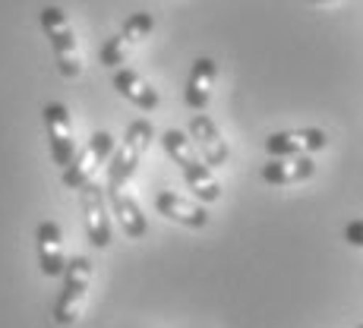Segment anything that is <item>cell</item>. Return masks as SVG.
<instances>
[{
	"label": "cell",
	"mask_w": 363,
	"mask_h": 328,
	"mask_svg": "<svg viewBox=\"0 0 363 328\" xmlns=\"http://www.w3.org/2000/svg\"><path fill=\"white\" fill-rule=\"evenodd\" d=\"M108 202H111V212L117 215V225H121V230L130 240H143L149 234V221H145L136 196L127 186H108Z\"/></svg>",
	"instance_id": "cell-14"
},
{
	"label": "cell",
	"mask_w": 363,
	"mask_h": 328,
	"mask_svg": "<svg viewBox=\"0 0 363 328\" xmlns=\"http://www.w3.org/2000/svg\"><path fill=\"white\" fill-rule=\"evenodd\" d=\"M38 23L54 51V64H57L60 76L64 79H76L82 73V54H79V41H76V32L69 26L67 13L60 6H41Z\"/></svg>",
	"instance_id": "cell-2"
},
{
	"label": "cell",
	"mask_w": 363,
	"mask_h": 328,
	"mask_svg": "<svg viewBox=\"0 0 363 328\" xmlns=\"http://www.w3.org/2000/svg\"><path fill=\"white\" fill-rule=\"evenodd\" d=\"M190 139L199 149L202 162L208 167H225L231 162V149H228V139L221 136V130L215 127L212 117L206 114H193L190 117Z\"/></svg>",
	"instance_id": "cell-10"
},
{
	"label": "cell",
	"mask_w": 363,
	"mask_h": 328,
	"mask_svg": "<svg viewBox=\"0 0 363 328\" xmlns=\"http://www.w3.org/2000/svg\"><path fill=\"white\" fill-rule=\"evenodd\" d=\"M41 120L48 130V149H51L54 164L69 167L76 158V139H73V123H69V111L60 101H48L41 108Z\"/></svg>",
	"instance_id": "cell-7"
},
{
	"label": "cell",
	"mask_w": 363,
	"mask_h": 328,
	"mask_svg": "<svg viewBox=\"0 0 363 328\" xmlns=\"http://www.w3.org/2000/svg\"><path fill=\"white\" fill-rule=\"evenodd\" d=\"M162 145H164L167 158L180 167V174H184L186 186L193 190V196L199 202H218L221 199V183L215 180L212 167L206 162H199V149L193 145L190 136H184L180 130H164Z\"/></svg>",
	"instance_id": "cell-1"
},
{
	"label": "cell",
	"mask_w": 363,
	"mask_h": 328,
	"mask_svg": "<svg viewBox=\"0 0 363 328\" xmlns=\"http://www.w3.org/2000/svg\"><path fill=\"white\" fill-rule=\"evenodd\" d=\"M155 208L158 215H164L167 221H174V225H184L190 230H202L208 225V212L202 208L199 199H186L180 196V193L174 190H162L155 196Z\"/></svg>",
	"instance_id": "cell-12"
},
{
	"label": "cell",
	"mask_w": 363,
	"mask_h": 328,
	"mask_svg": "<svg viewBox=\"0 0 363 328\" xmlns=\"http://www.w3.org/2000/svg\"><path fill=\"white\" fill-rule=\"evenodd\" d=\"M79 202H82V215H86V234L89 243L99 249L111 247V212H108V196H104V186L89 183L79 190Z\"/></svg>",
	"instance_id": "cell-8"
},
{
	"label": "cell",
	"mask_w": 363,
	"mask_h": 328,
	"mask_svg": "<svg viewBox=\"0 0 363 328\" xmlns=\"http://www.w3.org/2000/svg\"><path fill=\"white\" fill-rule=\"evenodd\" d=\"M329 145L325 130L306 127V130H284V132H272L265 139V152L272 158H300V155H313V152H323Z\"/></svg>",
	"instance_id": "cell-9"
},
{
	"label": "cell",
	"mask_w": 363,
	"mask_h": 328,
	"mask_svg": "<svg viewBox=\"0 0 363 328\" xmlns=\"http://www.w3.org/2000/svg\"><path fill=\"white\" fill-rule=\"evenodd\" d=\"M360 328H363V325H360Z\"/></svg>",
	"instance_id": "cell-19"
},
{
	"label": "cell",
	"mask_w": 363,
	"mask_h": 328,
	"mask_svg": "<svg viewBox=\"0 0 363 328\" xmlns=\"http://www.w3.org/2000/svg\"><path fill=\"white\" fill-rule=\"evenodd\" d=\"M345 240L351 243V247H360V249H363V218L347 221V227H345Z\"/></svg>",
	"instance_id": "cell-17"
},
{
	"label": "cell",
	"mask_w": 363,
	"mask_h": 328,
	"mask_svg": "<svg viewBox=\"0 0 363 328\" xmlns=\"http://www.w3.org/2000/svg\"><path fill=\"white\" fill-rule=\"evenodd\" d=\"M35 243H38V268L45 278H64L67 271V253H64V234H60L57 221H41L35 230Z\"/></svg>",
	"instance_id": "cell-11"
},
{
	"label": "cell",
	"mask_w": 363,
	"mask_h": 328,
	"mask_svg": "<svg viewBox=\"0 0 363 328\" xmlns=\"http://www.w3.org/2000/svg\"><path fill=\"white\" fill-rule=\"evenodd\" d=\"M152 29H155V16H152V13H133L127 23H123V29L117 35H111V38L101 45V51H99L101 67L121 69L123 60L130 57V51L136 45H143V41L152 35Z\"/></svg>",
	"instance_id": "cell-6"
},
{
	"label": "cell",
	"mask_w": 363,
	"mask_h": 328,
	"mask_svg": "<svg viewBox=\"0 0 363 328\" xmlns=\"http://www.w3.org/2000/svg\"><path fill=\"white\" fill-rule=\"evenodd\" d=\"M313 174H316V162L310 155H300V158H269L262 164L259 177L269 186H294L310 180Z\"/></svg>",
	"instance_id": "cell-15"
},
{
	"label": "cell",
	"mask_w": 363,
	"mask_h": 328,
	"mask_svg": "<svg viewBox=\"0 0 363 328\" xmlns=\"http://www.w3.org/2000/svg\"><path fill=\"white\" fill-rule=\"evenodd\" d=\"M152 139H155V130H152L149 120H133L127 132H123V142L117 145L114 158L108 164V186H127L130 177L136 174L143 155L149 152Z\"/></svg>",
	"instance_id": "cell-4"
},
{
	"label": "cell",
	"mask_w": 363,
	"mask_h": 328,
	"mask_svg": "<svg viewBox=\"0 0 363 328\" xmlns=\"http://www.w3.org/2000/svg\"><path fill=\"white\" fill-rule=\"evenodd\" d=\"M89 284H92V259L89 256H73V262H67V271H64V288H60L57 303L51 310L54 322L67 328L79 319L89 297Z\"/></svg>",
	"instance_id": "cell-3"
},
{
	"label": "cell",
	"mask_w": 363,
	"mask_h": 328,
	"mask_svg": "<svg viewBox=\"0 0 363 328\" xmlns=\"http://www.w3.org/2000/svg\"><path fill=\"white\" fill-rule=\"evenodd\" d=\"M111 152H114V136L104 132V130L95 132V136L86 142V149L76 152V158L69 162V167H64V174H60V180H64L67 190H82V186L92 183V177L111 158Z\"/></svg>",
	"instance_id": "cell-5"
},
{
	"label": "cell",
	"mask_w": 363,
	"mask_h": 328,
	"mask_svg": "<svg viewBox=\"0 0 363 328\" xmlns=\"http://www.w3.org/2000/svg\"><path fill=\"white\" fill-rule=\"evenodd\" d=\"M310 4H319V6H325V4H338V0H310Z\"/></svg>",
	"instance_id": "cell-18"
},
{
	"label": "cell",
	"mask_w": 363,
	"mask_h": 328,
	"mask_svg": "<svg viewBox=\"0 0 363 328\" xmlns=\"http://www.w3.org/2000/svg\"><path fill=\"white\" fill-rule=\"evenodd\" d=\"M215 79H218V64H215L212 57L193 60L190 76H186V89H184V104L193 111V114H202V111L208 108Z\"/></svg>",
	"instance_id": "cell-13"
},
{
	"label": "cell",
	"mask_w": 363,
	"mask_h": 328,
	"mask_svg": "<svg viewBox=\"0 0 363 328\" xmlns=\"http://www.w3.org/2000/svg\"><path fill=\"white\" fill-rule=\"evenodd\" d=\"M111 82H114V89H117V95H123L130 104H136L139 111H155L158 108V92H155V86H152L149 79H143V76L136 73V69H130V67H121V69H114V76H111Z\"/></svg>",
	"instance_id": "cell-16"
}]
</instances>
